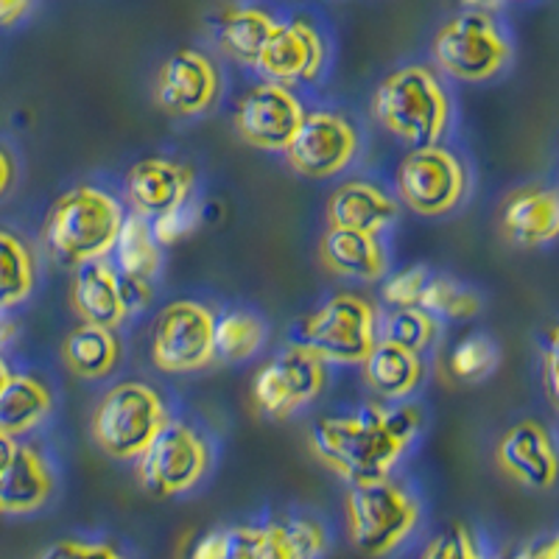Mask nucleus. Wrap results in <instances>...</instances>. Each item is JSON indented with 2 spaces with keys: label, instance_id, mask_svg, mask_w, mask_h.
Instances as JSON below:
<instances>
[{
  "label": "nucleus",
  "instance_id": "1",
  "mask_svg": "<svg viewBox=\"0 0 559 559\" xmlns=\"http://www.w3.org/2000/svg\"><path fill=\"white\" fill-rule=\"evenodd\" d=\"M423 426V408L414 403H367L347 417L319 419L311 428V451L349 487H358L392 476L394 464L401 462Z\"/></svg>",
  "mask_w": 559,
  "mask_h": 559
},
{
  "label": "nucleus",
  "instance_id": "2",
  "mask_svg": "<svg viewBox=\"0 0 559 559\" xmlns=\"http://www.w3.org/2000/svg\"><path fill=\"white\" fill-rule=\"evenodd\" d=\"M376 121L406 146H433L451 129V96L431 68L406 64L392 70L372 96Z\"/></svg>",
  "mask_w": 559,
  "mask_h": 559
},
{
  "label": "nucleus",
  "instance_id": "3",
  "mask_svg": "<svg viewBox=\"0 0 559 559\" xmlns=\"http://www.w3.org/2000/svg\"><path fill=\"white\" fill-rule=\"evenodd\" d=\"M123 207L112 193L79 185L57 199L43 224V241L62 266L104 261L123 224Z\"/></svg>",
  "mask_w": 559,
  "mask_h": 559
},
{
  "label": "nucleus",
  "instance_id": "4",
  "mask_svg": "<svg viewBox=\"0 0 559 559\" xmlns=\"http://www.w3.org/2000/svg\"><path fill=\"white\" fill-rule=\"evenodd\" d=\"M344 512L353 548L372 559L397 551L423 518L417 496L392 478L349 487Z\"/></svg>",
  "mask_w": 559,
  "mask_h": 559
},
{
  "label": "nucleus",
  "instance_id": "5",
  "mask_svg": "<svg viewBox=\"0 0 559 559\" xmlns=\"http://www.w3.org/2000/svg\"><path fill=\"white\" fill-rule=\"evenodd\" d=\"M168 419L166 401L152 383L121 381L98 401L90 431L107 456L134 462Z\"/></svg>",
  "mask_w": 559,
  "mask_h": 559
},
{
  "label": "nucleus",
  "instance_id": "6",
  "mask_svg": "<svg viewBox=\"0 0 559 559\" xmlns=\"http://www.w3.org/2000/svg\"><path fill=\"white\" fill-rule=\"evenodd\" d=\"M433 62L459 82H489L512 59V43L492 12L464 9L439 28L431 43Z\"/></svg>",
  "mask_w": 559,
  "mask_h": 559
},
{
  "label": "nucleus",
  "instance_id": "7",
  "mask_svg": "<svg viewBox=\"0 0 559 559\" xmlns=\"http://www.w3.org/2000/svg\"><path fill=\"white\" fill-rule=\"evenodd\" d=\"M138 481L154 498H177L204 481L213 462L207 439L188 423L168 419L138 459Z\"/></svg>",
  "mask_w": 559,
  "mask_h": 559
},
{
  "label": "nucleus",
  "instance_id": "8",
  "mask_svg": "<svg viewBox=\"0 0 559 559\" xmlns=\"http://www.w3.org/2000/svg\"><path fill=\"white\" fill-rule=\"evenodd\" d=\"M299 344L333 364H361L378 342V311L369 299L336 294L297 328Z\"/></svg>",
  "mask_w": 559,
  "mask_h": 559
},
{
  "label": "nucleus",
  "instance_id": "9",
  "mask_svg": "<svg viewBox=\"0 0 559 559\" xmlns=\"http://www.w3.org/2000/svg\"><path fill=\"white\" fill-rule=\"evenodd\" d=\"M397 193L419 216H448L467 197V168L442 143L412 148L397 166Z\"/></svg>",
  "mask_w": 559,
  "mask_h": 559
},
{
  "label": "nucleus",
  "instance_id": "10",
  "mask_svg": "<svg viewBox=\"0 0 559 559\" xmlns=\"http://www.w3.org/2000/svg\"><path fill=\"white\" fill-rule=\"evenodd\" d=\"M216 313L197 299H177L157 313L152 324V361L159 372H199L216 358L213 347Z\"/></svg>",
  "mask_w": 559,
  "mask_h": 559
},
{
  "label": "nucleus",
  "instance_id": "11",
  "mask_svg": "<svg viewBox=\"0 0 559 559\" xmlns=\"http://www.w3.org/2000/svg\"><path fill=\"white\" fill-rule=\"evenodd\" d=\"M328 361L306 344H288L254 376L252 401L263 417L286 419L322 394Z\"/></svg>",
  "mask_w": 559,
  "mask_h": 559
},
{
  "label": "nucleus",
  "instance_id": "12",
  "mask_svg": "<svg viewBox=\"0 0 559 559\" xmlns=\"http://www.w3.org/2000/svg\"><path fill=\"white\" fill-rule=\"evenodd\" d=\"M358 154V132L344 115L313 109L302 115L297 134L286 146L288 166L308 179H331L342 174Z\"/></svg>",
  "mask_w": 559,
  "mask_h": 559
},
{
  "label": "nucleus",
  "instance_id": "13",
  "mask_svg": "<svg viewBox=\"0 0 559 559\" xmlns=\"http://www.w3.org/2000/svg\"><path fill=\"white\" fill-rule=\"evenodd\" d=\"M302 104L292 87L277 82H261L249 87L236 107V129L241 140L261 152H286L302 123Z\"/></svg>",
  "mask_w": 559,
  "mask_h": 559
},
{
  "label": "nucleus",
  "instance_id": "14",
  "mask_svg": "<svg viewBox=\"0 0 559 559\" xmlns=\"http://www.w3.org/2000/svg\"><path fill=\"white\" fill-rule=\"evenodd\" d=\"M328 534L322 523L306 515H288L261 526L229 528L227 559H322Z\"/></svg>",
  "mask_w": 559,
  "mask_h": 559
},
{
  "label": "nucleus",
  "instance_id": "15",
  "mask_svg": "<svg viewBox=\"0 0 559 559\" xmlns=\"http://www.w3.org/2000/svg\"><path fill=\"white\" fill-rule=\"evenodd\" d=\"M222 73L207 53L179 48L157 73V104L174 118H197L216 104Z\"/></svg>",
  "mask_w": 559,
  "mask_h": 559
},
{
  "label": "nucleus",
  "instance_id": "16",
  "mask_svg": "<svg viewBox=\"0 0 559 559\" xmlns=\"http://www.w3.org/2000/svg\"><path fill=\"white\" fill-rule=\"evenodd\" d=\"M324 59H328V48H324L322 34L308 20L297 17L274 26L254 68L261 70L266 82L292 87V84H306L319 79Z\"/></svg>",
  "mask_w": 559,
  "mask_h": 559
},
{
  "label": "nucleus",
  "instance_id": "17",
  "mask_svg": "<svg viewBox=\"0 0 559 559\" xmlns=\"http://www.w3.org/2000/svg\"><path fill=\"white\" fill-rule=\"evenodd\" d=\"M496 462L512 481L528 489H551L557 481V451L548 428L537 419H521L503 431Z\"/></svg>",
  "mask_w": 559,
  "mask_h": 559
},
{
  "label": "nucleus",
  "instance_id": "18",
  "mask_svg": "<svg viewBox=\"0 0 559 559\" xmlns=\"http://www.w3.org/2000/svg\"><path fill=\"white\" fill-rule=\"evenodd\" d=\"M127 197L138 216L157 218L193 197V171L168 157L140 159L129 168Z\"/></svg>",
  "mask_w": 559,
  "mask_h": 559
},
{
  "label": "nucleus",
  "instance_id": "19",
  "mask_svg": "<svg viewBox=\"0 0 559 559\" xmlns=\"http://www.w3.org/2000/svg\"><path fill=\"white\" fill-rule=\"evenodd\" d=\"M53 471L48 459L32 445L14 448L0 467V515H32L51 501Z\"/></svg>",
  "mask_w": 559,
  "mask_h": 559
},
{
  "label": "nucleus",
  "instance_id": "20",
  "mask_svg": "<svg viewBox=\"0 0 559 559\" xmlns=\"http://www.w3.org/2000/svg\"><path fill=\"white\" fill-rule=\"evenodd\" d=\"M319 258L331 274L361 280V283L383 280L389 269L381 238L376 233H361V229L328 227L319 241Z\"/></svg>",
  "mask_w": 559,
  "mask_h": 559
},
{
  "label": "nucleus",
  "instance_id": "21",
  "mask_svg": "<svg viewBox=\"0 0 559 559\" xmlns=\"http://www.w3.org/2000/svg\"><path fill=\"white\" fill-rule=\"evenodd\" d=\"M503 236L518 247H543L559 233V199L551 188H521L501 207Z\"/></svg>",
  "mask_w": 559,
  "mask_h": 559
},
{
  "label": "nucleus",
  "instance_id": "22",
  "mask_svg": "<svg viewBox=\"0 0 559 559\" xmlns=\"http://www.w3.org/2000/svg\"><path fill=\"white\" fill-rule=\"evenodd\" d=\"M70 302L82 322L115 331L129 317L118 292V272L107 261H90L76 266Z\"/></svg>",
  "mask_w": 559,
  "mask_h": 559
},
{
  "label": "nucleus",
  "instance_id": "23",
  "mask_svg": "<svg viewBox=\"0 0 559 559\" xmlns=\"http://www.w3.org/2000/svg\"><path fill=\"white\" fill-rule=\"evenodd\" d=\"M397 218V202L383 188L364 179L338 185L328 202V227L383 233Z\"/></svg>",
  "mask_w": 559,
  "mask_h": 559
},
{
  "label": "nucleus",
  "instance_id": "24",
  "mask_svg": "<svg viewBox=\"0 0 559 559\" xmlns=\"http://www.w3.org/2000/svg\"><path fill=\"white\" fill-rule=\"evenodd\" d=\"M364 381L381 401H406L426 381V361L419 353L378 338L361 361Z\"/></svg>",
  "mask_w": 559,
  "mask_h": 559
},
{
  "label": "nucleus",
  "instance_id": "25",
  "mask_svg": "<svg viewBox=\"0 0 559 559\" xmlns=\"http://www.w3.org/2000/svg\"><path fill=\"white\" fill-rule=\"evenodd\" d=\"M62 361L73 376L84 381L107 378L121 361V338L109 328L82 322L64 336Z\"/></svg>",
  "mask_w": 559,
  "mask_h": 559
},
{
  "label": "nucleus",
  "instance_id": "26",
  "mask_svg": "<svg viewBox=\"0 0 559 559\" xmlns=\"http://www.w3.org/2000/svg\"><path fill=\"white\" fill-rule=\"evenodd\" d=\"M53 408L51 389L45 386L39 378L20 372L7 381L0 389V433L7 437H23L43 426Z\"/></svg>",
  "mask_w": 559,
  "mask_h": 559
},
{
  "label": "nucleus",
  "instance_id": "27",
  "mask_svg": "<svg viewBox=\"0 0 559 559\" xmlns=\"http://www.w3.org/2000/svg\"><path fill=\"white\" fill-rule=\"evenodd\" d=\"M277 20L272 12L261 7H233L218 14L216 39L218 48L236 62L254 68L261 57L263 45L272 37Z\"/></svg>",
  "mask_w": 559,
  "mask_h": 559
},
{
  "label": "nucleus",
  "instance_id": "28",
  "mask_svg": "<svg viewBox=\"0 0 559 559\" xmlns=\"http://www.w3.org/2000/svg\"><path fill=\"white\" fill-rule=\"evenodd\" d=\"M115 258L112 269L118 274L140 280H154L157 277L159 266H163V249L154 241L152 224L143 216H123L115 247L109 252Z\"/></svg>",
  "mask_w": 559,
  "mask_h": 559
},
{
  "label": "nucleus",
  "instance_id": "29",
  "mask_svg": "<svg viewBox=\"0 0 559 559\" xmlns=\"http://www.w3.org/2000/svg\"><path fill=\"white\" fill-rule=\"evenodd\" d=\"M37 286V258L17 233L0 227V311H12Z\"/></svg>",
  "mask_w": 559,
  "mask_h": 559
},
{
  "label": "nucleus",
  "instance_id": "30",
  "mask_svg": "<svg viewBox=\"0 0 559 559\" xmlns=\"http://www.w3.org/2000/svg\"><path fill=\"white\" fill-rule=\"evenodd\" d=\"M266 342V324L261 317L249 311H229L224 317H216L213 328V347L216 358L229 364L247 361Z\"/></svg>",
  "mask_w": 559,
  "mask_h": 559
},
{
  "label": "nucleus",
  "instance_id": "31",
  "mask_svg": "<svg viewBox=\"0 0 559 559\" xmlns=\"http://www.w3.org/2000/svg\"><path fill=\"white\" fill-rule=\"evenodd\" d=\"M419 308L431 313L433 319L464 322V319L476 317L481 311V299L476 292L462 286L459 280L439 274V277H428L423 297H419Z\"/></svg>",
  "mask_w": 559,
  "mask_h": 559
},
{
  "label": "nucleus",
  "instance_id": "32",
  "mask_svg": "<svg viewBox=\"0 0 559 559\" xmlns=\"http://www.w3.org/2000/svg\"><path fill=\"white\" fill-rule=\"evenodd\" d=\"M437 333V319L428 311H423L419 306L392 308V311L386 313V319H383V328H378V338L397 344V347L412 349V353H419V356L431 347Z\"/></svg>",
  "mask_w": 559,
  "mask_h": 559
},
{
  "label": "nucleus",
  "instance_id": "33",
  "mask_svg": "<svg viewBox=\"0 0 559 559\" xmlns=\"http://www.w3.org/2000/svg\"><path fill=\"white\" fill-rule=\"evenodd\" d=\"M498 364V347L487 336H467L453 347L448 369L459 381H481Z\"/></svg>",
  "mask_w": 559,
  "mask_h": 559
},
{
  "label": "nucleus",
  "instance_id": "34",
  "mask_svg": "<svg viewBox=\"0 0 559 559\" xmlns=\"http://www.w3.org/2000/svg\"><path fill=\"white\" fill-rule=\"evenodd\" d=\"M419 559H489L487 551L478 543L476 532L467 528L464 523H453L445 532H439L431 537L426 551L419 554Z\"/></svg>",
  "mask_w": 559,
  "mask_h": 559
},
{
  "label": "nucleus",
  "instance_id": "35",
  "mask_svg": "<svg viewBox=\"0 0 559 559\" xmlns=\"http://www.w3.org/2000/svg\"><path fill=\"white\" fill-rule=\"evenodd\" d=\"M199 222H202V213H199L197 202H193V197H191L188 202L179 204V207H174V210H168V213H163V216L152 218L154 241H157L159 247L182 241V238H188L197 233Z\"/></svg>",
  "mask_w": 559,
  "mask_h": 559
},
{
  "label": "nucleus",
  "instance_id": "36",
  "mask_svg": "<svg viewBox=\"0 0 559 559\" xmlns=\"http://www.w3.org/2000/svg\"><path fill=\"white\" fill-rule=\"evenodd\" d=\"M428 277H431V274L426 272V266H412L392 274V277L383 283V302H389L392 308L419 306V297H423V288H426Z\"/></svg>",
  "mask_w": 559,
  "mask_h": 559
},
{
  "label": "nucleus",
  "instance_id": "37",
  "mask_svg": "<svg viewBox=\"0 0 559 559\" xmlns=\"http://www.w3.org/2000/svg\"><path fill=\"white\" fill-rule=\"evenodd\" d=\"M39 559H129L112 543L104 540H59L45 548Z\"/></svg>",
  "mask_w": 559,
  "mask_h": 559
},
{
  "label": "nucleus",
  "instance_id": "38",
  "mask_svg": "<svg viewBox=\"0 0 559 559\" xmlns=\"http://www.w3.org/2000/svg\"><path fill=\"white\" fill-rule=\"evenodd\" d=\"M118 292H121V302L127 308V313L146 311L154 299L152 280L127 277V274H118Z\"/></svg>",
  "mask_w": 559,
  "mask_h": 559
},
{
  "label": "nucleus",
  "instance_id": "39",
  "mask_svg": "<svg viewBox=\"0 0 559 559\" xmlns=\"http://www.w3.org/2000/svg\"><path fill=\"white\" fill-rule=\"evenodd\" d=\"M229 554V528H216V532L202 534L193 548L188 551V559H227Z\"/></svg>",
  "mask_w": 559,
  "mask_h": 559
},
{
  "label": "nucleus",
  "instance_id": "40",
  "mask_svg": "<svg viewBox=\"0 0 559 559\" xmlns=\"http://www.w3.org/2000/svg\"><path fill=\"white\" fill-rule=\"evenodd\" d=\"M543 386L551 401H557V333H551L543 349Z\"/></svg>",
  "mask_w": 559,
  "mask_h": 559
},
{
  "label": "nucleus",
  "instance_id": "41",
  "mask_svg": "<svg viewBox=\"0 0 559 559\" xmlns=\"http://www.w3.org/2000/svg\"><path fill=\"white\" fill-rule=\"evenodd\" d=\"M509 559H559V540L557 537H546V540H537V543H528L526 548L515 554V557Z\"/></svg>",
  "mask_w": 559,
  "mask_h": 559
},
{
  "label": "nucleus",
  "instance_id": "42",
  "mask_svg": "<svg viewBox=\"0 0 559 559\" xmlns=\"http://www.w3.org/2000/svg\"><path fill=\"white\" fill-rule=\"evenodd\" d=\"M34 0H0V28H9L26 17Z\"/></svg>",
  "mask_w": 559,
  "mask_h": 559
},
{
  "label": "nucleus",
  "instance_id": "43",
  "mask_svg": "<svg viewBox=\"0 0 559 559\" xmlns=\"http://www.w3.org/2000/svg\"><path fill=\"white\" fill-rule=\"evenodd\" d=\"M14 179H17V163L7 146H0V199L12 191Z\"/></svg>",
  "mask_w": 559,
  "mask_h": 559
},
{
  "label": "nucleus",
  "instance_id": "44",
  "mask_svg": "<svg viewBox=\"0 0 559 559\" xmlns=\"http://www.w3.org/2000/svg\"><path fill=\"white\" fill-rule=\"evenodd\" d=\"M17 331H20L17 319L9 317L7 311H0V353H3L14 338H17Z\"/></svg>",
  "mask_w": 559,
  "mask_h": 559
},
{
  "label": "nucleus",
  "instance_id": "45",
  "mask_svg": "<svg viewBox=\"0 0 559 559\" xmlns=\"http://www.w3.org/2000/svg\"><path fill=\"white\" fill-rule=\"evenodd\" d=\"M14 448H17V439L7 437V433H0V467L12 459Z\"/></svg>",
  "mask_w": 559,
  "mask_h": 559
},
{
  "label": "nucleus",
  "instance_id": "46",
  "mask_svg": "<svg viewBox=\"0 0 559 559\" xmlns=\"http://www.w3.org/2000/svg\"><path fill=\"white\" fill-rule=\"evenodd\" d=\"M467 9H481V12H492L501 0H462Z\"/></svg>",
  "mask_w": 559,
  "mask_h": 559
},
{
  "label": "nucleus",
  "instance_id": "47",
  "mask_svg": "<svg viewBox=\"0 0 559 559\" xmlns=\"http://www.w3.org/2000/svg\"><path fill=\"white\" fill-rule=\"evenodd\" d=\"M9 378H12V369H9V364L3 361V356H0V389L7 386Z\"/></svg>",
  "mask_w": 559,
  "mask_h": 559
},
{
  "label": "nucleus",
  "instance_id": "48",
  "mask_svg": "<svg viewBox=\"0 0 559 559\" xmlns=\"http://www.w3.org/2000/svg\"><path fill=\"white\" fill-rule=\"evenodd\" d=\"M507 559H509V557H507Z\"/></svg>",
  "mask_w": 559,
  "mask_h": 559
}]
</instances>
